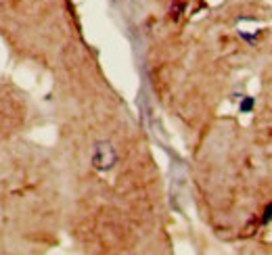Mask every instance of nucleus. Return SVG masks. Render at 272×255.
I'll return each instance as SVG.
<instances>
[{
  "label": "nucleus",
  "instance_id": "1",
  "mask_svg": "<svg viewBox=\"0 0 272 255\" xmlns=\"http://www.w3.org/2000/svg\"><path fill=\"white\" fill-rule=\"evenodd\" d=\"M92 161H95L96 167L105 170V167H111V165H113L115 153H113V149H111L109 144H101V146H96V153H95V157H92Z\"/></svg>",
  "mask_w": 272,
  "mask_h": 255
},
{
  "label": "nucleus",
  "instance_id": "2",
  "mask_svg": "<svg viewBox=\"0 0 272 255\" xmlns=\"http://www.w3.org/2000/svg\"><path fill=\"white\" fill-rule=\"evenodd\" d=\"M251 109H254V98H251V96H245L243 103H241V111L247 113V111H251Z\"/></svg>",
  "mask_w": 272,
  "mask_h": 255
},
{
  "label": "nucleus",
  "instance_id": "3",
  "mask_svg": "<svg viewBox=\"0 0 272 255\" xmlns=\"http://www.w3.org/2000/svg\"><path fill=\"white\" fill-rule=\"evenodd\" d=\"M272 220V203H268V207L264 209V220H262V224H268Z\"/></svg>",
  "mask_w": 272,
  "mask_h": 255
}]
</instances>
